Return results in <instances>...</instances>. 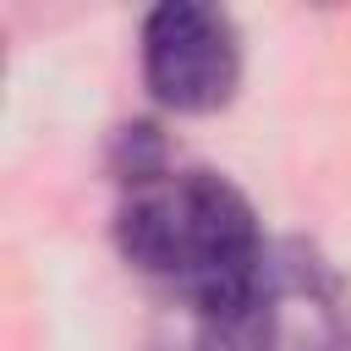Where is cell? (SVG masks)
Instances as JSON below:
<instances>
[{"instance_id":"cell-1","label":"cell","mask_w":351,"mask_h":351,"mask_svg":"<svg viewBox=\"0 0 351 351\" xmlns=\"http://www.w3.org/2000/svg\"><path fill=\"white\" fill-rule=\"evenodd\" d=\"M115 230L121 252L143 274L170 280L192 296V313L241 296L269 274V247L247 197L208 170H143Z\"/></svg>"},{"instance_id":"cell-2","label":"cell","mask_w":351,"mask_h":351,"mask_svg":"<svg viewBox=\"0 0 351 351\" xmlns=\"http://www.w3.org/2000/svg\"><path fill=\"white\" fill-rule=\"evenodd\" d=\"M241 49L225 11L197 0H165L143 22V82L159 104L203 115L236 93Z\"/></svg>"},{"instance_id":"cell-3","label":"cell","mask_w":351,"mask_h":351,"mask_svg":"<svg viewBox=\"0 0 351 351\" xmlns=\"http://www.w3.org/2000/svg\"><path fill=\"white\" fill-rule=\"evenodd\" d=\"M269 291H274V351H351V302L329 263L302 247H269Z\"/></svg>"}]
</instances>
